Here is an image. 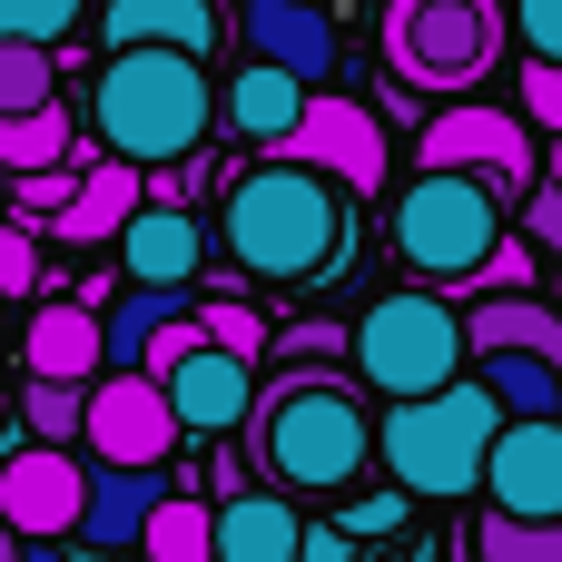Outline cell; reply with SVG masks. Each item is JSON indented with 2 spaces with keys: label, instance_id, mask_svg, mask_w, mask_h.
Segmentation results:
<instances>
[{
  "label": "cell",
  "instance_id": "cell-1",
  "mask_svg": "<svg viewBox=\"0 0 562 562\" xmlns=\"http://www.w3.org/2000/svg\"><path fill=\"white\" fill-rule=\"evenodd\" d=\"M247 425H257L247 454H257L267 494H336L375 454V415L356 405V385L336 366H286L277 385H257V415Z\"/></svg>",
  "mask_w": 562,
  "mask_h": 562
},
{
  "label": "cell",
  "instance_id": "cell-2",
  "mask_svg": "<svg viewBox=\"0 0 562 562\" xmlns=\"http://www.w3.org/2000/svg\"><path fill=\"white\" fill-rule=\"evenodd\" d=\"M227 257L247 277H277V286H316L336 257H346V188H326L316 168L296 158H267V168H237L227 178Z\"/></svg>",
  "mask_w": 562,
  "mask_h": 562
},
{
  "label": "cell",
  "instance_id": "cell-3",
  "mask_svg": "<svg viewBox=\"0 0 562 562\" xmlns=\"http://www.w3.org/2000/svg\"><path fill=\"white\" fill-rule=\"evenodd\" d=\"M89 119H99V158H119V168L148 178V168H188V158H198V138H207V119H217V89H207V69L178 59V49H119V59L99 69Z\"/></svg>",
  "mask_w": 562,
  "mask_h": 562
},
{
  "label": "cell",
  "instance_id": "cell-4",
  "mask_svg": "<svg viewBox=\"0 0 562 562\" xmlns=\"http://www.w3.org/2000/svg\"><path fill=\"white\" fill-rule=\"evenodd\" d=\"M494 435H504V415H494V395L464 375V385H445V395H425V405H385L375 454H385V474H395L405 494H425V504H464V494H484V454H494Z\"/></svg>",
  "mask_w": 562,
  "mask_h": 562
},
{
  "label": "cell",
  "instance_id": "cell-5",
  "mask_svg": "<svg viewBox=\"0 0 562 562\" xmlns=\"http://www.w3.org/2000/svg\"><path fill=\"white\" fill-rule=\"evenodd\" d=\"M356 375L385 395V405H425V395H445V385H464V316L435 296V286H405V296H375L366 316H356Z\"/></svg>",
  "mask_w": 562,
  "mask_h": 562
},
{
  "label": "cell",
  "instance_id": "cell-6",
  "mask_svg": "<svg viewBox=\"0 0 562 562\" xmlns=\"http://www.w3.org/2000/svg\"><path fill=\"white\" fill-rule=\"evenodd\" d=\"M385 69L425 99H474L504 69V0H385Z\"/></svg>",
  "mask_w": 562,
  "mask_h": 562
},
{
  "label": "cell",
  "instance_id": "cell-7",
  "mask_svg": "<svg viewBox=\"0 0 562 562\" xmlns=\"http://www.w3.org/2000/svg\"><path fill=\"white\" fill-rule=\"evenodd\" d=\"M504 237H514V217H504V198H494L484 178L415 168L405 198H395V247H405V267L435 277V286H474Z\"/></svg>",
  "mask_w": 562,
  "mask_h": 562
},
{
  "label": "cell",
  "instance_id": "cell-8",
  "mask_svg": "<svg viewBox=\"0 0 562 562\" xmlns=\"http://www.w3.org/2000/svg\"><path fill=\"white\" fill-rule=\"evenodd\" d=\"M425 168H454V178H484L504 207H524L543 188V158H533V128L514 109H484V99H445L425 128H415Z\"/></svg>",
  "mask_w": 562,
  "mask_h": 562
},
{
  "label": "cell",
  "instance_id": "cell-9",
  "mask_svg": "<svg viewBox=\"0 0 562 562\" xmlns=\"http://www.w3.org/2000/svg\"><path fill=\"white\" fill-rule=\"evenodd\" d=\"M79 454H99V474H168L178 454V415L158 375H99L89 415H79Z\"/></svg>",
  "mask_w": 562,
  "mask_h": 562
},
{
  "label": "cell",
  "instance_id": "cell-10",
  "mask_svg": "<svg viewBox=\"0 0 562 562\" xmlns=\"http://www.w3.org/2000/svg\"><path fill=\"white\" fill-rule=\"evenodd\" d=\"M277 158L316 168V178H326V188H346V198H375V188H385V168H395L385 119H375L366 99H346V89H306V119H296V138H286Z\"/></svg>",
  "mask_w": 562,
  "mask_h": 562
},
{
  "label": "cell",
  "instance_id": "cell-11",
  "mask_svg": "<svg viewBox=\"0 0 562 562\" xmlns=\"http://www.w3.org/2000/svg\"><path fill=\"white\" fill-rule=\"evenodd\" d=\"M79 514H89L79 454H49V445L0 454V533L10 543H79Z\"/></svg>",
  "mask_w": 562,
  "mask_h": 562
},
{
  "label": "cell",
  "instance_id": "cell-12",
  "mask_svg": "<svg viewBox=\"0 0 562 562\" xmlns=\"http://www.w3.org/2000/svg\"><path fill=\"white\" fill-rule=\"evenodd\" d=\"M237 40H247L257 69H286L296 89L336 79V20H326V0H237Z\"/></svg>",
  "mask_w": 562,
  "mask_h": 562
},
{
  "label": "cell",
  "instance_id": "cell-13",
  "mask_svg": "<svg viewBox=\"0 0 562 562\" xmlns=\"http://www.w3.org/2000/svg\"><path fill=\"white\" fill-rule=\"evenodd\" d=\"M484 494L504 524H562V415L553 425H504L484 454Z\"/></svg>",
  "mask_w": 562,
  "mask_h": 562
},
{
  "label": "cell",
  "instance_id": "cell-14",
  "mask_svg": "<svg viewBox=\"0 0 562 562\" xmlns=\"http://www.w3.org/2000/svg\"><path fill=\"white\" fill-rule=\"evenodd\" d=\"M20 366H30V385H99L109 375V356H99V306L89 296H49L30 326H20Z\"/></svg>",
  "mask_w": 562,
  "mask_h": 562
},
{
  "label": "cell",
  "instance_id": "cell-15",
  "mask_svg": "<svg viewBox=\"0 0 562 562\" xmlns=\"http://www.w3.org/2000/svg\"><path fill=\"white\" fill-rule=\"evenodd\" d=\"M198 257H207V237H198V217H188L178 198H148V207L128 217V237H119V267H128V286L198 296Z\"/></svg>",
  "mask_w": 562,
  "mask_h": 562
},
{
  "label": "cell",
  "instance_id": "cell-16",
  "mask_svg": "<svg viewBox=\"0 0 562 562\" xmlns=\"http://www.w3.org/2000/svg\"><path fill=\"white\" fill-rule=\"evenodd\" d=\"M168 385V415H178V435H237L247 415H257V366H237V356H217V346H198L178 375H158Z\"/></svg>",
  "mask_w": 562,
  "mask_h": 562
},
{
  "label": "cell",
  "instance_id": "cell-17",
  "mask_svg": "<svg viewBox=\"0 0 562 562\" xmlns=\"http://www.w3.org/2000/svg\"><path fill=\"white\" fill-rule=\"evenodd\" d=\"M99 40H109V59H119V49H178V59L207 69V49H217V0H109V10H99Z\"/></svg>",
  "mask_w": 562,
  "mask_h": 562
},
{
  "label": "cell",
  "instance_id": "cell-18",
  "mask_svg": "<svg viewBox=\"0 0 562 562\" xmlns=\"http://www.w3.org/2000/svg\"><path fill=\"white\" fill-rule=\"evenodd\" d=\"M148 207V178L138 168H119V158H99L89 178H79V198L40 227V237H59V247H109V237H128V217Z\"/></svg>",
  "mask_w": 562,
  "mask_h": 562
},
{
  "label": "cell",
  "instance_id": "cell-19",
  "mask_svg": "<svg viewBox=\"0 0 562 562\" xmlns=\"http://www.w3.org/2000/svg\"><path fill=\"white\" fill-rule=\"evenodd\" d=\"M217 562H306V524H296V504L286 494H237V504H217Z\"/></svg>",
  "mask_w": 562,
  "mask_h": 562
},
{
  "label": "cell",
  "instance_id": "cell-20",
  "mask_svg": "<svg viewBox=\"0 0 562 562\" xmlns=\"http://www.w3.org/2000/svg\"><path fill=\"white\" fill-rule=\"evenodd\" d=\"M217 119H227L237 138H257V148L277 158V148L296 138V119H306V89H296L286 69H257V59H247V69L227 79V99H217Z\"/></svg>",
  "mask_w": 562,
  "mask_h": 562
},
{
  "label": "cell",
  "instance_id": "cell-21",
  "mask_svg": "<svg viewBox=\"0 0 562 562\" xmlns=\"http://www.w3.org/2000/svg\"><path fill=\"white\" fill-rule=\"evenodd\" d=\"M168 494H178L168 474H99V464H89V514H79V543H99V553H119V543H128V553H138V533H148V514H158Z\"/></svg>",
  "mask_w": 562,
  "mask_h": 562
},
{
  "label": "cell",
  "instance_id": "cell-22",
  "mask_svg": "<svg viewBox=\"0 0 562 562\" xmlns=\"http://www.w3.org/2000/svg\"><path fill=\"white\" fill-rule=\"evenodd\" d=\"M464 356H543V366H562V316L543 296H484L464 316Z\"/></svg>",
  "mask_w": 562,
  "mask_h": 562
},
{
  "label": "cell",
  "instance_id": "cell-23",
  "mask_svg": "<svg viewBox=\"0 0 562 562\" xmlns=\"http://www.w3.org/2000/svg\"><path fill=\"white\" fill-rule=\"evenodd\" d=\"M188 306H198V296H168V286H128V296L99 316V356H109V375H138V366H148V346H158V336H168Z\"/></svg>",
  "mask_w": 562,
  "mask_h": 562
},
{
  "label": "cell",
  "instance_id": "cell-24",
  "mask_svg": "<svg viewBox=\"0 0 562 562\" xmlns=\"http://www.w3.org/2000/svg\"><path fill=\"white\" fill-rule=\"evenodd\" d=\"M474 385L494 395L504 425H553L562 415V366H543V356H474Z\"/></svg>",
  "mask_w": 562,
  "mask_h": 562
},
{
  "label": "cell",
  "instance_id": "cell-25",
  "mask_svg": "<svg viewBox=\"0 0 562 562\" xmlns=\"http://www.w3.org/2000/svg\"><path fill=\"white\" fill-rule=\"evenodd\" d=\"M138 553H148V562H217V504H207L198 484H188V494H168V504L148 514Z\"/></svg>",
  "mask_w": 562,
  "mask_h": 562
},
{
  "label": "cell",
  "instance_id": "cell-26",
  "mask_svg": "<svg viewBox=\"0 0 562 562\" xmlns=\"http://www.w3.org/2000/svg\"><path fill=\"white\" fill-rule=\"evenodd\" d=\"M69 158H79V128H69V109L0 119V178H40V168H69Z\"/></svg>",
  "mask_w": 562,
  "mask_h": 562
},
{
  "label": "cell",
  "instance_id": "cell-27",
  "mask_svg": "<svg viewBox=\"0 0 562 562\" xmlns=\"http://www.w3.org/2000/svg\"><path fill=\"white\" fill-rule=\"evenodd\" d=\"M464 562H562V524H504V514H484L464 533Z\"/></svg>",
  "mask_w": 562,
  "mask_h": 562
},
{
  "label": "cell",
  "instance_id": "cell-28",
  "mask_svg": "<svg viewBox=\"0 0 562 562\" xmlns=\"http://www.w3.org/2000/svg\"><path fill=\"white\" fill-rule=\"evenodd\" d=\"M59 109V59L49 49H0V119Z\"/></svg>",
  "mask_w": 562,
  "mask_h": 562
},
{
  "label": "cell",
  "instance_id": "cell-29",
  "mask_svg": "<svg viewBox=\"0 0 562 562\" xmlns=\"http://www.w3.org/2000/svg\"><path fill=\"white\" fill-rule=\"evenodd\" d=\"M79 415H89L79 385H30V395H20V425H30V445H49V454L79 445Z\"/></svg>",
  "mask_w": 562,
  "mask_h": 562
},
{
  "label": "cell",
  "instance_id": "cell-30",
  "mask_svg": "<svg viewBox=\"0 0 562 562\" xmlns=\"http://www.w3.org/2000/svg\"><path fill=\"white\" fill-rule=\"evenodd\" d=\"M89 0H0V49H49L59 30H79Z\"/></svg>",
  "mask_w": 562,
  "mask_h": 562
},
{
  "label": "cell",
  "instance_id": "cell-31",
  "mask_svg": "<svg viewBox=\"0 0 562 562\" xmlns=\"http://www.w3.org/2000/svg\"><path fill=\"white\" fill-rule=\"evenodd\" d=\"M198 336H207L217 356H237V366H257V346H267L257 306H237V296H198Z\"/></svg>",
  "mask_w": 562,
  "mask_h": 562
},
{
  "label": "cell",
  "instance_id": "cell-32",
  "mask_svg": "<svg viewBox=\"0 0 562 562\" xmlns=\"http://www.w3.org/2000/svg\"><path fill=\"white\" fill-rule=\"evenodd\" d=\"M346 336H356V326H336V316H296V326L277 336V356H286V366H336Z\"/></svg>",
  "mask_w": 562,
  "mask_h": 562
},
{
  "label": "cell",
  "instance_id": "cell-33",
  "mask_svg": "<svg viewBox=\"0 0 562 562\" xmlns=\"http://www.w3.org/2000/svg\"><path fill=\"white\" fill-rule=\"evenodd\" d=\"M514 40L533 49V69H562V0H514Z\"/></svg>",
  "mask_w": 562,
  "mask_h": 562
},
{
  "label": "cell",
  "instance_id": "cell-34",
  "mask_svg": "<svg viewBox=\"0 0 562 562\" xmlns=\"http://www.w3.org/2000/svg\"><path fill=\"white\" fill-rule=\"evenodd\" d=\"M474 286H484V296H533V247H524V237H504V247L484 257V277H474Z\"/></svg>",
  "mask_w": 562,
  "mask_h": 562
},
{
  "label": "cell",
  "instance_id": "cell-35",
  "mask_svg": "<svg viewBox=\"0 0 562 562\" xmlns=\"http://www.w3.org/2000/svg\"><path fill=\"white\" fill-rule=\"evenodd\" d=\"M0 296H40V237L0 227Z\"/></svg>",
  "mask_w": 562,
  "mask_h": 562
},
{
  "label": "cell",
  "instance_id": "cell-36",
  "mask_svg": "<svg viewBox=\"0 0 562 562\" xmlns=\"http://www.w3.org/2000/svg\"><path fill=\"white\" fill-rule=\"evenodd\" d=\"M514 217H524V247H533V257H562V188H533Z\"/></svg>",
  "mask_w": 562,
  "mask_h": 562
},
{
  "label": "cell",
  "instance_id": "cell-37",
  "mask_svg": "<svg viewBox=\"0 0 562 562\" xmlns=\"http://www.w3.org/2000/svg\"><path fill=\"white\" fill-rule=\"evenodd\" d=\"M524 119L562 138V69H524Z\"/></svg>",
  "mask_w": 562,
  "mask_h": 562
},
{
  "label": "cell",
  "instance_id": "cell-38",
  "mask_svg": "<svg viewBox=\"0 0 562 562\" xmlns=\"http://www.w3.org/2000/svg\"><path fill=\"white\" fill-rule=\"evenodd\" d=\"M237 494H257L247 484V454H207V504H237Z\"/></svg>",
  "mask_w": 562,
  "mask_h": 562
},
{
  "label": "cell",
  "instance_id": "cell-39",
  "mask_svg": "<svg viewBox=\"0 0 562 562\" xmlns=\"http://www.w3.org/2000/svg\"><path fill=\"white\" fill-rule=\"evenodd\" d=\"M336 533H395V504H356V514H346Z\"/></svg>",
  "mask_w": 562,
  "mask_h": 562
},
{
  "label": "cell",
  "instance_id": "cell-40",
  "mask_svg": "<svg viewBox=\"0 0 562 562\" xmlns=\"http://www.w3.org/2000/svg\"><path fill=\"white\" fill-rule=\"evenodd\" d=\"M543 188H562V138H553V148H543Z\"/></svg>",
  "mask_w": 562,
  "mask_h": 562
},
{
  "label": "cell",
  "instance_id": "cell-41",
  "mask_svg": "<svg viewBox=\"0 0 562 562\" xmlns=\"http://www.w3.org/2000/svg\"><path fill=\"white\" fill-rule=\"evenodd\" d=\"M20 562H69V543H30V553H20Z\"/></svg>",
  "mask_w": 562,
  "mask_h": 562
},
{
  "label": "cell",
  "instance_id": "cell-42",
  "mask_svg": "<svg viewBox=\"0 0 562 562\" xmlns=\"http://www.w3.org/2000/svg\"><path fill=\"white\" fill-rule=\"evenodd\" d=\"M20 553H30V543H10V533H0V562H20Z\"/></svg>",
  "mask_w": 562,
  "mask_h": 562
},
{
  "label": "cell",
  "instance_id": "cell-43",
  "mask_svg": "<svg viewBox=\"0 0 562 562\" xmlns=\"http://www.w3.org/2000/svg\"><path fill=\"white\" fill-rule=\"evenodd\" d=\"M0 227H10V178H0Z\"/></svg>",
  "mask_w": 562,
  "mask_h": 562
},
{
  "label": "cell",
  "instance_id": "cell-44",
  "mask_svg": "<svg viewBox=\"0 0 562 562\" xmlns=\"http://www.w3.org/2000/svg\"><path fill=\"white\" fill-rule=\"evenodd\" d=\"M0 346H10V296H0Z\"/></svg>",
  "mask_w": 562,
  "mask_h": 562
},
{
  "label": "cell",
  "instance_id": "cell-45",
  "mask_svg": "<svg viewBox=\"0 0 562 562\" xmlns=\"http://www.w3.org/2000/svg\"><path fill=\"white\" fill-rule=\"evenodd\" d=\"M0 425H10V385H0Z\"/></svg>",
  "mask_w": 562,
  "mask_h": 562
}]
</instances>
